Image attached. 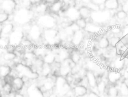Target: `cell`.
<instances>
[{"mask_svg": "<svg viewBox=\"0 0 128 97\" xmlns=\"http://www.w3.org/2000/svg\"><path fill=\"white\" fill-rule=\"evenodd\" d=\"M12 20L16 25L24 26L30 24L34 21V14L30 8L18 7L12 14Z\"/></svg>", "mask_w": 128, "mask_h": 97, "instance_id": "1", "label": "cell"}, {"mask_svg": "<svg viewBox=\"0 0 128 97\" xmlns=\"http://www.w3.org/2000/svg\"><path fill=\"white\" fill-rule=\"evenodd\" d=\"M16 76L23 78L28 81H36L40 78V74L34 71L32 68L22 62L14 64L12 66Z\"/></svg>", "mask_w": 128, "mask_h": 97, "instance_id": "2", "label": "cell"}, {"mask_svg": "<svg viewBox=\"0 0 128 97\" xmlns=\"http://www.w3.org/2000/svg\"><path fill=\"white\" fill-rule=\"evenodd\" d=\"M58 28L44 29L42 32V44L51 48L60 46L61 43L58 37Z\"/></svg>", "mask_w": 128, "mask_h": 97, "instance_id": "3", "label": "cell"}, {"mask_svg": "<svg viewBox=\"0 0 128 97\" xmlns=\"http://www.w3.org/2000/svg\"><path fill=\"white\" fill-rule=\"evenodd\" d=\"M42 32L43 29L34 20L30 23L26 36L34 44H42Z\"/></svg>", "mask_w": 128, "mask_h": 97, "instance_id": "4", "label": "cell"}, {"mask_svg": "<svg viewBox=\"0 0 128 97\" xmlns=\"http://www.w3.org/2000/svg\"><path fill=\"white\" fill-rule=\"evenodd\" d=\"M34 21L44 30L46 28H58V18L50 13L37 16Z\"/></svg>", "mask_w": 128, "mask_h": 97, "instance_id": "5", "label": "cell"}, {"mask_svg": "<svg viewBox=\"0 0 128 97\" xmlns=\"http://www.w3.org/2000/svg\"><path fill=\"white\" fill-rule=\"evenodd\" d=\"M26 36V33L22 26L16 25L13 32L8 36L9 44L14 48L20 46Z\"/></svg>", "mask_w": 128, "mask_h": 97, "instance_id": "6", "label": "cell"}, {"mask_svg": "<svg viewBox=\"0 0 128 97\" xmlns=\"http://www.w3.org/2000/svg\"><path fill=\"white\" fill-rule=\"evenodd\" d=\"M41 78V80H38L40 82L38 85L46 97L48 94L54 92L56 76L52 75L46 78Z\"/></svg>", "mask_w": 128, "mask_h": 97, "instance_id": "7", "label": "cell"}, {"mask_svg": "<svg viewBox=\"0 0 128 97\" xmlns=\"http://www.w3.org/2000/svg\"><path fill=\"white\" fill-rule=\"evenodd\" d=\"M110 18H112V16L110 11L105 10L96 12H92L90 19L93 23L98 25L108 22Z\"/></svg>", "mask_w": 128, "mask_h": 97, "instance_id": "8", "label": "cell"}, {"mask_svg": "<svg viewBox=\"0 0 128 97\" xmlns=\"http://www.w3.org/2000/svg\"><path fill=\"white\" fill-rule=\"evenodd\" d=\"M56 53V62L60 63L70 58L72 50L66 46H59L54 47Z\"/></svg>", "mask_w": 128, "mask_h": 97, "instance_id": "9", "label": "cell"}, {"mask_svg": "<svg viewBox=\"0 0 128 97\" xmlns=\"http://www.w3.org/2000/svg\"><path fill=\"white\" fill-rule=\"evenodd\" d=\"M63 13L64 16L70 22H76L80 17L78 8L75 6H68L64 9Z\"/></svg>", "mask_w": 128, "mask_h": 97, "instance_id": "10", "label": "cell"}, {"mask_svg": "<svg viewBox=\"0 0 128 97\" xmlns=\"http://www.w3.org/2000/svg\"><path fill=\"white\" fill-rule=\"evenodd\" d=\"M86 38V32L82 30L76 31L71 38L70 44L74 48H80Z\"/></svg>", "mask_w": 128, "mask_h": 97, "instance_id": "11", "label": "cell"}, {"mask_svg": "<svg viewBox=\"0 0 128 97\" xmlns=\"http://www.w3.org/2000/svg\"><path fill=\"white\" fill-rule=\"evenodd\" d=\"M18 7L16 0H0V10L8 14H12Z\"/></svg>", "mask_w": 128, "mask_h": 97, "instance_id": "12", "label": "cell"}, {"mask_svg": "<svg viewBox=\"0 0 128 97\" xmlns=\"http://www.w3.org/2000/svg\"><path fill=\"white\" fill-rule=\"evenodd\" d=\"M66 2L64 0H56L48 6V13L55 16H59L65 9Z\"/></svg>", "mask_w": 128, "mask_h": 97, "instance_id": "13", "label": "cell"}, {"mask_svg": "<svg viewBox=\"0 0 128 97\" xmlns=\"http://www.w3.org/2000/svg\"><path fill=\"white\" fill-rule=\"evenodd\" d=\"M25 92V94L28 97H45L38 84L35 83L30 84L26 88Z\"/></svg>", "mask_w": 128, "mask_h": 97, "instance_id": "14", "label": "cell"}, {"mask_svg": "<svg viewBox=\"0 0 128 97\" xmlns=\"http://www.w3.org/2000/svg\"><path fill=\"white\" fill-rule=\"evenodd\" d=\"M26 82L24 79L18 76H12L10 80L13 90L15 92H21L26 86Z\"/></svg>", "mask_w": 128, "mask_h": 97, "instance_id": "15", "label": "cell"}, {"mask_svg": "<svg viewBox=\"0 0 128 97\" xmlns=\"http://www.w3.org/2000/svg\"><path fill=\"white\" fill-rule=\"evenodd\" d=\"M110 64L111 69L121 72L124 68L126 64V58L122 56H117L112 60Z\"/></svg>", "mask_w": 128, "mask_h": 97, "instance_id": "16", "label": "cell"}, {"mask_svg": "<svg viewBox=\"0 0 128 97\" xmlns=\"http://www.w3.org/2000/svg\"><path fill=\"white\" fill-rule=\"evenodd\" d=\"M49 4L44 1L37 4H34L30 8L37 16L48 13Z\"/></svg>", "mask_w": 128, "mask_h": 97, "instance_id": "17", "label": "cell"}, {"mask_svg": "<svg viewBox=\"0 0 128 97\" xmlns=\"http://www.w3.org/2000/svg\"><path fill=\"white\" fill-rule=\"evenodd\" d=\"M107 80L111 84H114L119 82L122 78L120 71L115 70H110L107 73Z\"/></svg>", "mask_w": 128, "mask_h": 97, "instance_id": "18", "label": "cell"}, {"mask_svg": "<svg viewBox=\"0 0 128 97\" xmlns=\"http://www.w3.org/2000/svg\"><path fill=\"white\" fill-rule=\"evenodd\" d=\"M44 64L52 65L56 62V53L54 48L50 47L48 50L42 58Z\"/></svg>", "mask_w": 128, "mask_h": 97, "instance_id": "19", "label": "cell"}, {"mask_svg": "<svg viewBox=\"0 0 128 97\" xmlns=\"http://www.w3.org/2000/svg\"><path fill=\"white\" fill-rule=\"evenodd\" d=\"M15 26L16 24L10 20L3 24L2 26V36L8 38L14 30Z\"/></svg>", "mask_w": 128, "mask_h": 97, "instance_id": "20", "label": "cell"}, {"mask_svg": "<svg viewBox=\"0 0 128 97\" xmlns=\"http://www.w3.org/2000/svg\"><path fill=\"white\" fill-rule=\"evenodd\" d=\"M85 77L88 86L90 88H96L98 84V80L97 77L94 72L92 70H87Z\"/></svg>", "mask_w": 128, "mask_h": 97, "instance_id": "21", "label": "cell"}, {"mask_svg": "<svg viewBox=\"0 0 128 97\" xmlns=\"http://www.w3.org/2000/svg\"><path fill=\"white\" fill-rule=\"evenodd\" d=\"M88 88L82 84L76 85L72 88V92L74 97H84L88 94Z\"/></svg>", "mask_w": 128, "mask_h": 97, "instance_id": "22", "label": "cell"}, {"mask_svg": "<svg viewBox=\"0 0 128 97\" xmlns=\"http://www.w3.org/2000/svg\"><path fill=\"white\" fill-rule=\"evenodd\" d=\"M12 66L11 65L0 63V76L4 80L12 74Z\"/></svg>", "mask_w": 128, "mask_h": 97, "instance_id": "23", "label": "cell"}, {"mask_svg": "<svg viewBox=\"0 0 128 97\" xmlns=\"http://www.w3.org/2000/svg\"><path fill=\"white\" fill-rule=\"evenodd\" d=\"M50 47L44 44H40L35 45L34 48V52L38 58H42L50 49Z\"/></svg>", "mask_w": 128, "mask_h": 97, "instance_id": "24", "label": "cell"}, {"mask_svg": "<svg viewBox=\"0 0 128 97\" xmlns=\"http://www.w3.org/2000/svg\"><path fill=\"white\" fill-rule=\"evenodd\" d=\"M67 82H68L65 77L60 76H56L55 79V86L54 92L57 94Z\"/></svg>", "mask_w": 128, "mask_h": 97, "instance_id": "25", "label": "cell"}, {"mask_svg": "<svg viewBox=\"0 0 128 97\" xmlns=\"http://www.w3.org/2000/svg\"><path fill=\"white\" fill-rule=\"evenodd\" d=\"M39 74L40 77L46 78L53 75V69L52 65L44 64L40 69Z\"/></svg>", "mask_w": 128, "mask_h": 97, "instance_id": "26", "label": "cell"}, {"mask_svg": "<svg viewBox=\"0 0 128 97\" xmlns=\"http://www.w3.org/2000/svg\"><path fill=\"white\" fill-rule=\"evenodd\" d=\"M78 11L80 17L86 19L88 20L90 18L92 11L86 5H82L78 8Z\"/></svg>", "mask_w": 128, "mask_h": 97, "instance_id": "27", "label": "cell"}, {"mask_svg": "<svg viewBox=\"0 0 128 97\" xmlns=\"http://www.w3.org/2000/svg\"><path fill=\"white\" fill-rule=\"evenodd\" d=\"M70 58L75 64H80L82 61V54L80 51L78 50V48H74L72 50Z\"/></svg>", "mask_w": 128, "mask_h": 97, "instance_id": "28", "label": "cell"}, {"mask_svg": "<svg viewBox=\"0 0 128 97\" xmlns=\"http://www.w3.org/2000/svg\"><path fill=\"white\" fill-rule=\"evenodd\" d=\"M98 47L101 50H106L110 46L109 38L106 36H102L97 41Z\"/></svg>", "mask_w": 128, "mask_h": 97, "instance_id": "29", "label": "cell"}, {"mask_svg": "<svg viewBox=\"0 0 128 97\" xmlns=\"http://www.w3.org/2000/svg\"><path fill=\"white\" fill-rule=\"evenodd\" d=\"M118 0H106L104 2L106 9L108 10H116L120 6Z\"/></svg>", "mask_w": 128, "mask_h": 97, "instance_id": "30", "label": "cell"}, {"mask_svg": "<svg viewBox=\"0 0 128 97\" xmlns=\"http://www.w3.org/2000/svg\"><path fill=\"white\" fill-rule=\"evenodd\" d=\"M0 88L3 94V95L9 94L12 93L13 91V88L10 82H6L4 81Z\"/></svg>", "mask_w": 128, "mask_h": 97, "instance_id": "31", "label": "cell"}, {"mask_svg": "<svg viewBox=\"0 0 128 97\" xmlns=\"http://www.w3.org/2000/svg\"><path fill=\"white\" fill-rule=\"evenodd\" d=\"M118 90L119 94H120L122 96H128V84L125 81L121 82Z\"/></svg>", "mask_w": 128, "mask_h": 97, "instance_id": "32", "label": "cell"}, {"mask_svg": "<svg viewBox=\"0 0 128 97\" xmlns=\"http://www.w3.org/2000/svg\"><path fill=\"white\" fill-rule=\"evenodd\" d=\"M34 4L32 0H20L18 2V7L24 8H31Z\"/></svg>", "mask_w": 128, "mask_h": 97, "instance_id": "33", "label": "cell"}, {"mask_svg": "<svg viewBox=\"0 0 128 97\" xmlns=\"http://www.w3.org/2000/svg\"><path fill=\"white\" fill-rule=\"evenodd\" d=\"M97 92L100 94H103L106 89V84L102 79L98 82V84L96 86Z\"/></svg>", "mask_w": 128, "mask_h": 97, "instance_id": "34", "label": "cell"}, {"mask_svg": "<svg viewBox=\"0 0 128 97\" xmlns=\"http://www.w3.org/2000/svg\"><path fill=\"white\" fill-rule=\"evenodd\" d=\"M118 94V90L114 86H110L107 90L108 97H117Z\"/></svg>", "mask_w": 128, "mask_h": 97, "instance_id": "35", "label": "cell"}, {"mask_svg": "<svg viewBox=\"0 0 128 97\" xmlns=\"http://www.w3.org/2000/svg\"><path fill=\"white\" fill-rule=\"evenodd\" d=\"M115 17L117 20H124L128 17V14L122 10L117 11L115 14Z\"/></svg>", "mask_w": 128, "mask_h": 97, "instance_id": "36", "label": "cell"}, {"mask_svg": "<svg viewBox=\"0 0 128 97\" xmlns=\"http://www.w3.org/2000/svg\"><path fill=\"white\" fill-rule=\"evenodd\" d=\"M122 36L118 35H113L112 36L109 38L110 46L112 48H115L116 44L120 40Z\"/></svg>", "mask_w": 128, "mask_h": 97, "instance_id": "37", "label": "cell"}, {"mask_svg": "<svg viewBox=\"0 0 128 97\" xmlns=\"http://www.w3.org/2000/svg\"><path fill=\"white\" fill-rule=\"evenodd\" d=\"M76 24L78 26L80 29L84 30L86 26L87 21L84 18H80L78 19L76 21Z\"/></svg>", "mask_w": 128, "mask_h": 97, "instance_id": "38", "label": "cell"}, {"mask_svg": "<svg viewBox=\"0 0 128 97\" xmlns=\"http://www.w3.org/2000/svg\"><path fill=\"white\" fill-rule=\"evenodd\" d=\"M10 15L0 10V24H2L10 20Z\"/></svg>", "mask_w": 128, "mask_h": 97, "instance_id": "39", "label": "cell"}, {"mask_svg": "<svg viewBox=\"0 0 128 97\" xmlns=\"http://www.w3.org/2000/svg\"><path fill=\"white\" fill-rule=\"evenodd\" d=\"M8 38L7 37L1 36L0 38V48H6L9 46Z\"/></svg>", "mask_w": 128, "mask_h": 97, "instance_id": "40", "label": "cell"}, {"mask_svg": "<svg viewBox=\"0 0 128 97\" xmlns=\"http://www.w3.org/2000/svg\"><path fill=\"white\" fill-rule=\"evenodd\" d=\"M86 6L92 11V12H96L100 10V6L92 2H90Z\"/></svg>", "mask_w": 128, "mask_h": 97, "instance_id": "41", "label": "cell"}, {"mask_svg": "<svg viewBox=\"0 0 128 97\" xmlns=\"http://www.w3.org/2000/svg\"><path fill=\"white\" fill-rule=\"evenodd\" d=\"M123 72H122V77L125 80H128V64H126L124 68L122 70Z\"/></svg>", "mask_w": 128, "mask_h": 97, "instance_id": "42", "label": "cell"}, {"mask_svg": "<svg viewBox=\"0 0 128 97\" xmlns=\"http://www.w3.org/2000/svg\"><path fill=\"white\" fill-rule=\"evenodd\" d=\"M121 5L122 10L128 14V0H125Z\"/></svg>", "mask_w": 128, "mask_h": 97, "instance_id": "43", "label": "cell"}, {"mask_svg": "<svg viewBox=\"0 0 128 97\" xmlns=\"http://www.w3.org/2000/svg\"><path fill=\"white\" fill-rule=\"evenodd\" d=\"M106 0H91V2L95 3L96 4L100 6L106 2Z\"/></svg>", "mask_w": 128, "mask_h": 97, "instance_id": "44", "label": "cell"}, {"mask_svg": "<svg viewBox=\"0 0 128 97\" xmlns=\"http://www.w3.org/2000/svg\"><path fill=\"white\" fill-rule=\"evenodd\" d=\"M88 97H102L94 92H92L88 94Z\"/></svg>", "mask_w": 128, "mask_h": 97, "instance_id": "45", "label": "cell"}, {"mask_svg": "<svg viewBox=\"0 0 128 97\" xmlns=\"http://www.w3.org/2000/svg\"><path fill=\"white\" fill-rule=\"evenodd\" d=\"M14 96L15 97H28L26 95L20 92H15Z\"/></svg>", "mask_w": 128, "mask_h": 97, "instance_id": "46", "label": "cell"}, {"mask_svg": "<svg viewBox=\"0 0 128 97\" xmlns=\"http://www.w3.org/2000/svg\"><path fill=\"white\" fill-rule=\"evenodd\" d=\"M46 97H59V96L55 92H52L48 94L47 96H46Z\"/></svg>", "mask_w": 128, "mask_h": 97, "instance_id": "47", "label": "cell"}, {"mask_svg": "<svg viewBox=\"0 0 128 97\" xmlns=\"http://www.w3.org/2000/svg\"><path fill=\"white\" fill-rule=\"evenodd\" d=\"M78 1L84 4V5H86L91 2V0H78Z\"/></svg>", "mask_w": 128, "mask_h": 97, "instance_id": "48", "label": "cell"}, {"mask_svg": "<svg viewBox=\"0 0 128 97\" xmlns=\"http://www.w3.org/2000/svg\"><path fill=\"white\" fill-rule=\"evenodd\" d=\"M32 1L34 4H37L44 2V0H32Z\"/></svg>", "mask_w": 128, "mask_h": 97, "instance_id": "49", "label": "cell"}, {"mask_svg": "<svg viewBox=\"0 0 128 97\" xmlns=\"http://www.w3.org/2000/svg\"><path fill=\"white\" fill-rule=\"evenodd\" d=\"M56 0H44V1L45 2H46V3H48V4H50Z\"/></svg>", "mask_w": 128, "mask_h": 97, "instance_id": "50", "label": "cell"}, {"mask_svg": "<svg viewBox=\"0 0 128 97\" xmlns=\"http://www.w3.org/2000/svg\"><path fill=\"white\" fill-rule=\"evenodd\" d=\"M4 82V80L0 76V88L1 87V86L2 85V84Z\"/></svg>", "mask_w": 128, "mask_h": 97, "instance_id": "51", "label": "cell"}, {"mask_svg": "<svg viewBox=\"0 0 128 97\" xmlns=\"http://www.w3.org/2000/svg\"><path fill=\"white\" fill-rule=\"evenodd\" d=\"M2 24H0V38L2 36Z\"/></svg>", "mask_w": 128, "mask_h": 97, "instance_id": "52", "label": "cell"}, {"mask_svg": "<svg viewBox=\"0 0 128 97\" xmlns=\"http://www.w3.org/2000/svg\"><path fill=\"white\" fill-rule=\"evenodd\" d=\"M2 96H3V94L0 88V97H2Z\"/></svg>", "mask_w": 128, "mask_h": 97, "instance_id": "53", "label": "cell"}, {"mask_svg": "<svg viewBox=\"0 0 128 97\" xmlns=\"http://www.w3.org/2000/svg\"><path fill=\"white\" fill-rule=\"evenodd\" d=\"M68 2H70V1H71V0H66Z\"/></svg>", "mask_w": 128, "mask_h": 97, "instance_id": "54", "label": "cell"}, {"mask_svg": "<svg viewBox=\"0 0 128 97\" xmlns=\"http://www.w3.org/2000/svg\"><path fill=\"white\" fill-rule=\"evenodd\" d=\"M16 2H18V1H20V0H16Z\"/></svg>", "mask_w": 128, "mask_h": 97, "instance_id": "55", "label": "cell"}]
</instances>
